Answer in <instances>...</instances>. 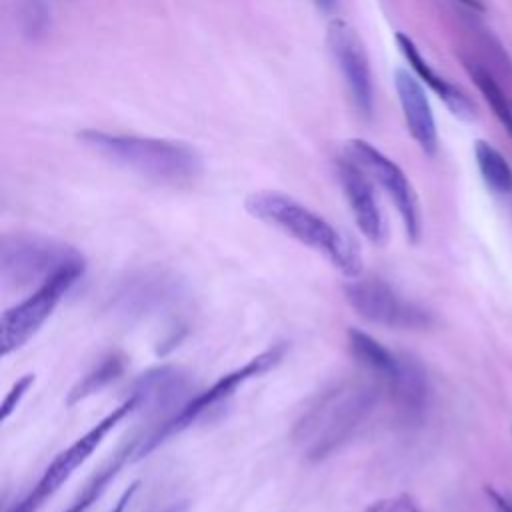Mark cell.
I'll return each instance as SVG.
<instances>
[{
    "mask_svg": "<svg viewBox=\"0 0 512 512\" xmlns=\"http://www.w3.org/2000/svg\"><path fill=\"white\" fill-rule=\"evenodd\" d=\"M380 398L374 380H342L322 390L300 414L292 442L306 460L320 462L338 452L370 418Z\"/></svg>",
    "mask_w": 512,
    "mask_h": 512,
    "instance_id": "1",
    "label": "cell"
},
{
    "mask_svg": "<svg viewBox=\"0 0 512 512\" xmlns=\"http://www.w3.org/2000/svg\"><path fill=\"white\" fill-rule=\"evenodd\" d=\"M244 206L256 220L274 226L296 242L320 252L346 278L362 274V252L354 238L296 198L276 190H258L246 196Z\"/></svg>",
    "mask_w": 512,
    "mask_h": 512,
    "instance_id": "2",
    "label": "cell"
},
{
    "mask_svg": "<svg viewBox=\"0 0 512 512\" xmlns=\"http://www.w3.org/2000/svg\"><path fill=\"white\" fill-rule=\"evenodd\" d=\"M78 140L110 162L156 182L184 184L202 174V156L186 142L94 128L80 132Z\"/></svg>",
    "mask_w": 512,
    "mask_h": 512,
    "instance_id": "3",
    "label": "cell"
},
{
    "mask_svg": "<svg viewBox=\"0 0 512 512\" xmlns=\"http://www.w3.org/2000/svg\"><path fill=\"white\" fill-rule=\"evenodd\" d=\"M84 270L82 252L62 240L34 232H10L0 238V278L10 288L36 290L64 274L82 276Z\"/></svg>",
    "mask_w": 512,
    "mask_h": 512,
    "instance_id": "4",
    "label": "cell"
},
{
    "mask_svg": "<svg viewBox=\"0 0 512 512\" xmlns=\"http://www.w3.org/2000/svg\"><path fill=\"white\" fill-rule=\"evenodd\" d=\"M346 338L354 360L372 374L378 384L388 388L390 396L402 410L416 414L426 406L428 378L418 358L394 352L358 328H348Z\"/></svg>",
    "mask_w": 512,
    "mask_h": 512,
    "instance_id": "5",
    "label": "cell"
},
{
    "mask_svg": "<svg viewBox=\"0 0 512 512\" xmlns=\"http://www.w3.org/2000/svg\"><path fill=\"white\" fill-rule=\"evenodd\" d=\"M286 354V344H274L268 350L256 354L254 358H250L246 364H242L240 368L220 376L210 388L198 392L196 396H192L178 412H174L170 418H166L160 428L146 436L144 440H140L138 450H136V458H144L150 450H154L160 442H164L168 436H174L182 430H186L188 426H192L196 420H200L204 414H208L210 410H214L220 402L228 400L234 390L238 386H242L244 382L268 372L270 368H274Z\"/></svg>",
    "mask_w": 512,
    "mask_h": 512,
    "instance_id": "6",
    "label": "cell"
},
{
    "mask_svg": "<svg viewBox=\"0 0 512 512\" xmlns=\"http://www.w3.org/2000/svg\"><path fill=\"white\" fill-rule=\"evenodd\" d=\"M346 302L370 324L392 330H420L430 324V314L404 298L392 284L378 276H356L344 284Z\"/></svg>",
    "mask_w": 512,
    "mask_h": 512,
    "instance_id": "7",
    "label": "cell"
},
{
    "mask_svg": "<svg viewBox=\"0 0 512 512\" xmlns=\"http://www.w3.org/2000/svg\"><path fill=\"white\" fill-rule=\"evenodd\" d=\"M132 412H136V398L128 394V398L120 406L112 408V412H108L88 432H84L66 450H62L44 470L32 492L22 498L10 512H36L44 504V500L50 498L76 472V468H80L90 458V454L102 444L106 434Z\"/></svg>",
    "mask_w": 512,
    "mask_h": 512,
    "instance_id": "8",
    "label": "cell"
},
{
    "mask_svg": "<svg viewBox=\"0 0 512 512\" xmlns=\"http://www.w3.org/2000/svg\"><path fill=\"white\" fill-rule=\"evenodd\" d=\"M344 156L350 162H354L362 172H366V176L372 182H376L382 190H386V194L394 202L404 222V230L410 244H416L422 234V216H420L418 196L410 180L406 178L404 170L386 154H382L376 146L360 138L346 142Z\"/></svg>",
    "mask_w": 512,
    "mask_h": 512,
    "instance_id": "9",
    "label": "cell"
},
{
    "mask_svg": "<svg viewBox=\"0 0 512 512\" xmlns=\"http://www.w3.org/2000/svg\"><path fill=\"white\" fill-rule=\"evenodd\" d=\"M80 274H64L48 284L32 290L24 300L4 310L0 318V352L8 356L10 352L22 348L50 318L58 302L66 292L80 280Z\"/></svg>",
    "mask_w": 512,
    "mask_h": 512,
    "instance_id": "10",
    "label": "cell"
},
{
    "mask_svg": "<svg viewBox=\"0 0 512 512\" xmlns=\"http://www.w3.org/2000/svg\"><path fill=\"white\" fill-rule=\"evenodd\" d=\"M328 48L342 72L356 110L364 118H370L374 112V82L368 56L358 34L348 22L334 18L328 24Z\"/></svg>",
    "mask_w": 512,
    "mask_h": 512,
    "instance_id": "11",
    "label": "cell"
},
{
    "mask_svg": "<svg viewBox=\"0 0 512 512\" xmlns=\"http://www.w3.org/2000/svg\"><path fill=\"white\" fill-rule=\"evenodd\" d=\"M336 174L360 232L372 244H384L388 230H386V220L378 204L372 180L346 156L338 160Z\"/></svg>",
    "mask_w": 512,
    "mask_h": 512,
    "instance_id": "12",
    "label": "cell"
},
{
    "mask_svg": "<svg viewBox=\"0 0 512 512\" xmlns=\"http://www.w3.org/2000/svg\"><path fill=\"white\" fill-rule=\"evenodd\" d=\"M190 390L192 380L186 372L176 366H158L138 376L130 390V396L136 398V412L146 410L160 414L174 408L180 410L190 400Z\"/></svg>",
    "mask_w": 512,
    "mask_h": 512,
    "instance_id": "13",
    "label": "cell"
},
{
    "mask_svg": "<svg viewBox=\"0 0 512 512\" xmlns=\"http://www.w3.org/2000/svg\"><path fill=\"white\" fill-rule=\"evenodd\" d=\"M394 88H396V96H398L410 136L414 138V142L420 146L424 154L434 156L438 150L436 120L420 80H416V76L410 74L408 70L396 68Z\"/></svg>",
    "mask_w": 512,
    "mask_h": 512,
    "instance_id": "14",
    "label": "cell"
},
{
    "mask_svg": "<svg viewBox=\"0 0 512 512\" xmlns=\"http://www.w3.org/2000/svg\"><path fill=\"white\" fill-rule=\"evenodd\" d=\"M180 288L178 282L164 272H142L128 278L114 294L112 306L126 316H144L168 306Z\"/></svg>",
    "mask_w": 512,
    "mask_h": 512,
    "instance_id": "15",
    "label": "cell"
},
{
    "mask_svg": "<svg viewBox=\"0 0 512 512\" xmlns=\"http://www.w3.org/2000/svg\"><path fill=\"white\" fill-rule=\"evenodd\" d=\"M396 44L402 52V56L408 60L410 68L414 70V74L450 108V112L462 120H472L476 118V106L474 102L452 82H448L446 78H442L420 54L418 46L414 44L412 38H408L406 34L398 32L396 34Z\"/></svg>",
    "mask_w": 512,
    "mask_h": 512,
    "instance_id": "16",
    "label": "cell"
},
{
    "mask_svg": "<svg viewBox=\"0 0 512 512\" xmlns=\"http://www.w3.org/2000/svg\"><path fill=\"white\" fill-rule=\"evenodd\" d=\"M140 440H132L130 444L122 446L82 488V492L76 496V500L64 510V512H86L106 490V486L112 482V478L118 474V470L130 460V456L136 458V450H138Z\"/></svg>",
    "mask_w": 512,
    "mask_h": 512,
    "instance_id": "17",
    "label": "cell"
},
{
    "mask_svg": "<svg viewBox=\"0 0 512 512\" xmlns=\"http://www.w3.org/2000/svg\"><path fill=\"white\" fill-rule=\"evenodd\" d=\"M474 158L486 186L496 194L512 192V168L508 160L486 140L474 142Z\"/></svg>",
    "mask_w": 512,
    "mask_h": 512,
    "instance_id": "18",
    "label": "cell"
},
{
    "mask_svg": "<svg viewBox=\"0 0 512 512\" xmlns=\"http://www.w3.org/2000/svg\"><path fill=\"white\" fill-rule=\"evenodd\" d=\"M124 358L116 352L104 356L90 372L82 376V380L76 382V386L68 394V404H76L96 392H100L104 386H108L112 380H116L122 374Z\"/></svg>",
    "mask_w": 512,
    "mask_h": 512,
    "instance_id": "19",
    "label": "cell"
},
{
    "mask_svg": "<svg viewBox=\"0 0 512 512\" xmlns=\"http://www.w3.org/2000/svg\"><path fill=\"white\" fill-rule=\"evenodd\" d=\"M468 76L472 78V82L476 84V88L480 90V94L484 96V100L490 104L494 116L498 118V122L506 128L508 136L512 138V106L508 104L502 88L498 86V82L492 78V74L488 70H484L480 64L474 62H464Z\"/></svg>",
    "mask_w": 512,
    "mask_h": 512,
    "instance_id": "20",
    "label": "cell"
},
{
    "mask_svg": "<svg viewBox=\"0 0 512 512\" xmlns=\"http://www.w3.org/2000/svg\"><path fill=\"white\" fill-rule=\"evenodd\" d=\"M18 20L28 40H40L50 30V6L46 0H20Z\"/></svg>",
    "mask_w": 512,
    "mask_h": 512,
    "instance_id": "21",
    "label": "cell"
},
{
    "mask_svg": "<svg viewBox=\"0 0 512 512\" xmlns=\"http://www.w3.org/2000/svg\"><path fill=\"white\" fill-rule=\"evenodd\" d=\"M364 512H422L408 494H396L372 502Z\"/></svg>",
    "mask_w": 512,
    "mask_h": 512,
    "instance_id": "22",
    "label": "cell"
},
{
    "mask_svg": "<svg viewBox=\"0 0 512 512\" xmlns=\"http://www.w3.org/2000/svg\"><path fill=\"white\" fill-rule=\"evenodd\" d=\"M32 384H34V374H24L20 380H16V384L8 390V394L2 402V410H0L2 420H8V416L16 410V406L26 396V392L32 388Z\"/></svg>",
    "mask_w": 512,
    "mask_h": 512,
    "instance_id": "23",
    "label": "cell"
},
{
    "mask_svg": "<svg viewBox=\"0 0 512 512\" xmlns=\"http://www.w3.org/2000/svg\"><path fill=\"white\" fill-rule=\"evenodd\" d=\"M486 496L490 498V502L494 504L496 512H512V502L506 500L502 494H498L494 488L486 486Z\"/></svg>",
    "mask_w": 512,
    "mask_h": 512,
    "instance_id": "24",
    "label": "cell"
},
{
    "mask_svg": "<svg viewBox=\"0 0 512 512\" xmlns=\"http://www.w3.org/2000/svg\"><path fill=\"white\" fill-rule=\"evenodd\" d=\"M136 488H138V482H134V484H132V486H130V488H128V490H126V492L120 496V500L116 502V506H114V510H112V512H122V510L126 508V504L130 502L132 494L136 492Z\"/></svg>",
    "mask_w": 512,
    "mask_h": 512,
    "instance_id": "25",
    "label": "cell"
},
{
    "mask_svg": "<svg viewBox=\"0 0 512 512\" xmlns=\"http://www.w3.org/2000/svg\"><path fill=\"white\" fill-rule=\"evenodd\" d=\"M158 512H188V502H172Z\"/></svg>",
    "mask_w": 512,
    "mask_h": 512,
    "instance_id": "26",
    "label": "cell"
},
{
    "mask_svg": "<svg viewBox=\"0 0 512 512\" xmlns=\"http://www.w3.org/2000/svg\"><path fill=\"white\" fill-rule=\"evenodd\" d=\"M462 4H466L468 8H472V10H484V4H482V0H460Z\"/></svg>",
    "mask_w": 512,
    "mask_h": 512,
    "instance_id": "27",
    "label": "cell"
},
{
    "mask_svg": "<svg viewBox=\"0 0 512 512\" xmlns=\"http://www.w3.org/2000/svg\"><path fill=\"white\" fill-rule=\"evenodd\" d=\"M334 2H336V0H316V4H318L322 10H326V12H330V10L334 8Z\"/></svg>",
    "mask_w": 512,
    "mask_h": 512,
    "instance_id": "28",
    "label": "cell"
}]
</instances>
